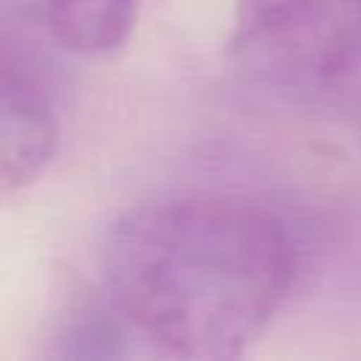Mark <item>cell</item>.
I'll return each mask as SVG.
<instances>
[{"label": "cell", "instance_id": "4", "mask_svg": "<svg viewBox=\"0 0 361 361\" xmlns=\"http://www.w3.org/2000/svg\"><path fill=\"white\" fill-rule=\"evenodd\" d=\"M141 0H42L54 37L76 56L121 51L138 23Z\"/></svg>", "mask_w": 361, "mask_h": 361}, {"label": "cell", "instance_id": "1", "mask_svg": "<svg viewBox=\"0 0 361 361\" xmlns=\"http://www.w3.org/2000/svg\"><path fill=\"white\" fill-rule=\"evenodd\" d=\"M110 310L175 358H237L276 319L302 274V245L271 206L180 195L127 209L104 234Z\"/></svg>", "mask_w": 361, "mask_h": 361}, {"label": "cell", "instance_id": "5", "mask_svg": "<svg viewBox=\"0 0 361 361\" xmlns=\"http://www.w3.org/2000/svg\"><path fill=\"white\" fill-rule=\"evenodd\" d=\"M350 42H353V54H355V65L361 73V0H338Z\"/></svg>", "mask_w": 361, "mask_h": 361}, {"label": "cell", "instance_id": "3", "mask_svg": "<svg viewBox=\"0 0 361 361\" xmlns=\"http://www.w3.org/2000/svg\"><path fill=\"white\" fill-rule=\"evenodd\" d=\"M56 152V118L39 87L0 56V200L31 186Z\"/></svg>", "mask_w": 361, "mask_h": 361}, {"label": "cell", "instance_id": "2", "mask_svg": "<svg viewBox=\"0 0 361 361\" xmlns=\"http://www.w3.org/2000/svg\"><path fill=\"white\" fill-rule=\"evenodd\" d=\"M228 54L251 79L296 96L358 79L336 0H237Z\"/></svg>", "mask_w": 361, "mask_h": 361}]
</instances>
